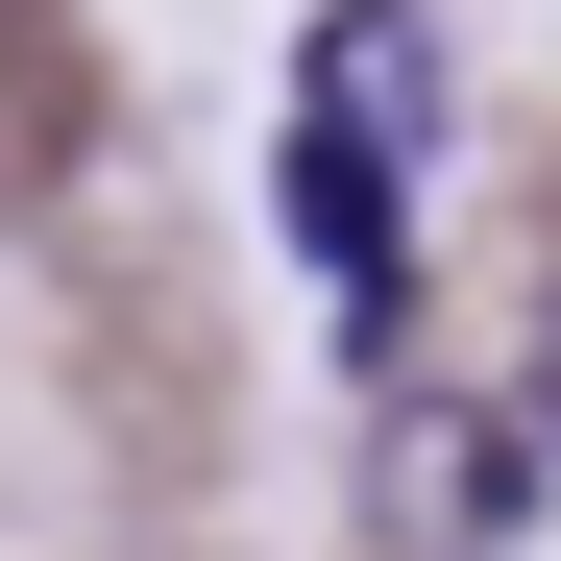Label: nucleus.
I'll list each match as a JSON object with an SVG mask.
<instances>
[{"mask_svg": "<svg viewBox=\"0 0 561 561\" xmlns=\"http://www.w3.org/2000/svg\"><path fill=\"white\" fill-rule=\"evenodd\" d=\"M294 123H318V147H366V171H415V147H439V25H415V0H318Z\"/></svg>", "mask_w": 561, "mask_h": 561, "instance_id": "nucleus-1", "label": "nucleus"}]
</instances>
